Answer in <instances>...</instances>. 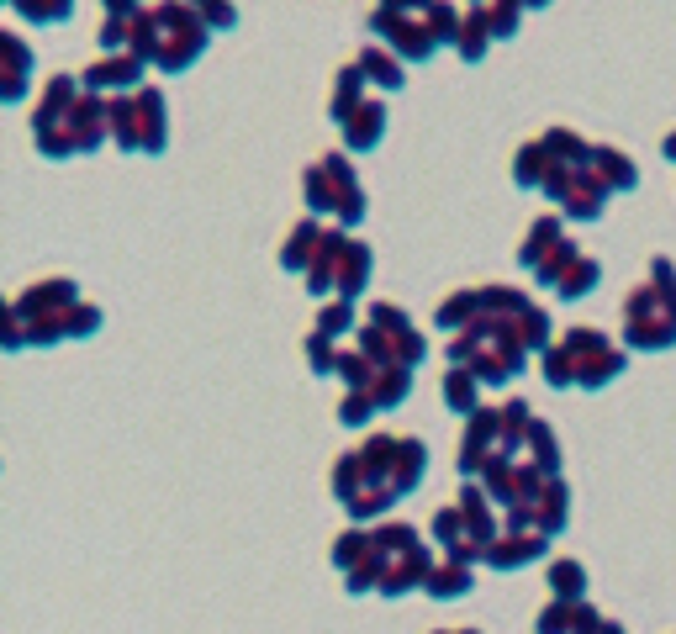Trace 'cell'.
I'll use <instances>...</instances> for the list:
<instances>
[{"mask_svg": "<svg viewBox=\"0 0 676 634\" xmlns=\"http://www.w3.org/2000/svg\"><path fill=\"white\" fill-rule=\"evenodd\" d=\"M206 43H212V27L201 22V11L175 6V0L169 6H148L133 27V53L164 74H185L206 53Z\"/></svg>", "mask_w": 676, "mask_h": 634, "instance_id": "cell-1", "label": "cell"}, {"mask_svg": "<svg viewBox=\"0 0 676 634\" xmlns=\"http://www.w3.org/2000/svg\"><path fill=\"white\" fill-rule=\"evenodd\" d=\"M624 344L640 354H661L676 344V270L666 254H655L650 281L624 296Z\"/></svg>", "mask_w": 676, "mask_h": 634, "instance_id": "cell-2", "label": "cell"}, {"mask_svg": "<svg viewBox=\"0 0 676 634\" xmlns=\"http://www.w3.org/2000/svg\"><path fill=\"white\" fill-rule=\"evenodd\" d=\"M449 365H465L476 370L481 386H507L523 376L529 365V349H523L513 317H476L465 333L449 339Z\"/></svg>", "mask_w": 676, "mask_h": 634, "instance_id": "cell-3", "label": "cell"}, {"mask_svg": "<svg viewBox=\"0 0 676 634\" xmlns=\"http://www.w3.org/2000/svg\"><path fill=\"white\" fill-rule=\"evenodd\" d=\"M302 201H307V212L317 222L333 217V228H344V233L360 228L365 212H370L365 185H360V175H354V159L338 154V148L317 154L307 170H302Z\"/></svg>", "mask_w": 676, "mask_h": 634, "instance_id": "cell-4", "label": "cell"}, {"mask_svg": "<svg viewBox=\"0 0 676 634\" xmlns=\"http://www.w3.org/2000/svg\"><path fill=\"white\" fill-rule=\"evenodd\" d=\"M370 539H375V550H370L365 566L375 571V592H381V598H402V592L423 587L439 566L434 555L423 550V534L412 524H402V518H386L381 529H370Z\"/></svg>", "mask_w": 676, "mask_h": 634, "instance_id": "cell-5", "label": "cell"}, {"mask_svg": "<svg viewBox=\"0 0 676 634\" xmlns=\"http://www.w3.org/2000/svg\"><path fill=\"white\" fill-rule=\"evenodd\" d=\"M354 349L370 354L375 365H402V370H418L428 360V339L412 328L407 307L381 302V296L365 307V323H360V333H354Z\"/></svg>", "mask_w": 676, "mask_h": 634, "instance_id": "cell-6", "label": "cell"}, {"mask_svg": "<svg viewBox=\"0 0 676 634\" xmlns=\"http://www.w3.org/2000/svg\"><path fill=\"white\" fill-rule=\"evenodd\" d=\"M365 27L381 37L402 64H428V59H434V48H439V37L428 32L418 0H386V6H375L365 16Z\"/></svg>", "mask_w": 676, "mask_h": 634, "instance_id": "cell-7", "label": "cell"}, {"mask_svg": "<svg viewBox=\"0 0 676 634\" xmlns=\"http://www.w3.org/2000/svg\"><path fill=\"white\" fill-rule=\"evenodd\" d=\"M555 344L566 349L571 376H576V386H587V391L618 381V370H624V349H618L608 333H597V328H566Z\"/></svg>", "mask_w": 676, "mask_h": 634, "instance_id": "cell-8", "label": "cell"}, {"mask_svg": "<svg viewBox=\"0 0 676 634\" xmlns=\"http://www.w3.org/2000/svg\"><path fill=\"white\" fill-rule=\"evenodd\" d=\"M544 196H550V207H560V217H576V222H597L608 207V185L603 175L592 170H566V164H555V175L544 180Z\"/></svg>", "mask_w": 676, "mask_h": 634, "instance_id": "cell-9", "label": "cell"}, {"mask_svg": "<svg viewBox=\"0 0 676 634\" xmlns=\"http://www.w3.org/2000/svg\"><path fill=\"white\" fill-rule=\"evenodd\" d=\"M502 450V418L497 407H476L471 418H465V434L455 444V465H460V481H481L486 460Z\"/></svg>", "mask_w": 676, "mask_h": 634, "instance_id": "cell-10", "label": "cell"}, {"mask_svg": "<svg viewBox=\"0 0 676 634\" xmlns=\"http://www.w3.org/2000/svg\"><path fill=\"white\" fill-rule=\"evenodd\" d=\"M143 59L138 53H101L96 64H85L80 85L90 90V96H138L143 90Z\"/></svg>", "mask_w": 676, "mask_h": 634, "instance_id": "cell-11", "label": "cell"}, {"mask_svg": "<svg viewBox=\"0 0 676 634\" xmlns=\"http://www.w3.org/2000/svg\"><path fill=\"white\" fill-rule=\"evenodd\" d=\"M455 508L465 513V539L481 550H492L497 539H502V518H497V502L486 497L481 481H460V497H455Z\"/></svg>", "mask_w": 676, "mask_h": 634, "instance_id": "cell-12", "label": "cell"}, {"mask_svg": "<svg viewBox=\"0 0 676 634\" xmlns=\"http://www.w3.org/2000/svg\"><path fill=\"white\" fill-rule=\"evenodd\" d=\"M349 244H354V238H349L344 228H328V233H323V244H317L312 265H307V275H302L317 302H333V286H338V270H344Z\"/></svg>", "mask_w": 676, "mask_h": 634, "instance_id": "cell-13", "label": "cell"}, {"mask_svg": "<svg viewBox=\"0 0 676 634\" xmlns=\"http://www.w3.org/2000/svg\"><path fill=\"white\" fill-rule=\"evenodd\" d=\"M74 302H80V286L69 281V275H43V281H32L16 291L11 312L16 317H43V312H69Z\"/></svg>", "mask_w": 676, "mask_h": 634, "instance_id": "cell-14", "label": "cell"}, {"mask_svg": "<svg viewBox=\"0 0 676 634\" xmlns=\"http://www.w3.org/2000/svg\"><path fill=\"white\" fill-rule=\"evenodd\" d=\"M133 106H138V138H143V154L159 159L164 148H169V106H164V90H159V85H143L138 96H133Z\"/></svg>", "mask_w": 676, "mask_h": 634, "instance_id": "cell-15", "label": "cell"}, {"mask_svg": "<svg viewBox=\"0 0 676 634\" xmlns=\"http://www.w3.org/2000/svg\"><path fill=\"white\" fill-rule=\"evenodd\" d=\"M370 101V80H365V69L360 64H338L333 69V90H328V117L338 122V127H344L349 117H354V111H360Z\"/></svg>", "mask_w": 676, "mask_h": 634, "instance_id": "cell-16", "label": "cell"}, {"mask_svg": "<svg viewBox=\"0 0 676 634\" xmlns=\"http://www.w3.org/2000/svg\"><path fill=\"white\" fill-rule=\"evenodd\" d=\"M544 550H550V539L544 534H507L502 529V539L492 550H486V561L481 566H492V571H523V566H534V561H544Z\"/></svg>", "mask_w": 676, "mask_h": 634, "instance_id": "cell-17", "label": "cell"}, {"mask_svg": "<svg viewBox=\"0 0 676 634\" xmlns=\"http://www.w3.org/2000/svg\"><path fill=\"white\" fill-rule=\"evenodd\" d=\"M32 80V48L16 32H0V101H22Z\"/></svg>", "mask_w": 676, "mask_h": 634, "instance_id": "cell-18", "label": "cell"}, {"mask_svg": "<svg viewBox=\"0 0 676 634\" xmlns=\"http://www.w3.org/2000/svg\"><path fill=\"white\" fill-rule=\"evenodd\" d=\"M566 524H571V487H566V476H550L534 502V534L555 539V534H566Z\"/></svg>", "mask_w": 676, "mask_h": 634, "instance_id": "cell-19", "label": "cell"}, {"mask_svg": "<svg viewBox=\"0 0 676 634\" xmlns=\"http://www.w3.org/2000/svg\"><path fill=\"white\" fill-rule=\"evenodd\" d=\"M381 138H386V101L370 96V101L344 122V148H349V154H370V148H381Z\"/></svg>", "mask_w": 676, "mask_h": 634, "instance_id": "cell-20", "label": "cell"}, {"mask_svg": "<svg viewBox=\"0 0 676 634\" xmlns=\"http://www.w3.org/2000/svg\"><path fill=\"white\" fill-rule=\"evenodd\" d=\"M323 233H328V228H323L317 217H296V228L286 233V244H280V270H286V275L302 270V275H307L317 244H323Z\"/></svg>", "mask_w": 676, "mask_h": 634, "instance_id": "cell-21", "label": "cell"}, {"mask_svg": "<svg viewBox=\"0 0 676 634\" xmlns=\"http://www.w3.org/2000/svg\"><path fill=\"white\" fill-rule=\"evenodd\" d=\"M560 238H566V233H560V212H539V217L529 222V233H523V244H518V265H523V270H539Z\"/></svg>", "mask_w": 676, "mask_h": 634, "instance_id": "cell-22", "label": "cell"}, {"mask_svg": "<svg viewBox=\"0 0 676 634\" xmlns=\"http://www.w3.org/2000/svg\"><path fill=\"white\" fill-rule=\"evenodd\" d=\"M550 175H555V159H550V148H544V138L518 143V154H513V185L518 191H544Z\"/></svg>", "mask_w": 676, "mask_h": 634, "instance_id": "cell-23", "label": "cell"}, {"mask_svg": "<svg viewBox=\"0 0 676 634\" xmlns=\"http://www.w3.org/2000/svg\"><path fill=\"white\" fill-rule=\"evenodd\" d=\"M476 317H481V291H476V286H455V291H444V302L434 307V328L465 333Z\"/></svg>", "mask_w": 676, "mask_h": 634, "instance_id": "cell-24", "label": "cell"}, {"mask_svg": "<svg viewBox=\"0 0 676 634\" xmlns=\"http://www.w3.org/2000/svg\"><path fill=\"white\" fill-rule=\"evenodd\" d=\"M492 22H486V6H465V16H460V32H455V53L465 64H481L486 53H492Z\"/></svg>", "mask_w": 676, "mask_h": 634, "instance_id": "cell-25", "label": "cell"}, {"mask_svg": "<svg viewBox=\"0 0 676 634\" xmlns=\"http://www.w3.org/2000/svg\"><path fill=\"white\" fill-rule=\"evenodd\" d=\"M592 170L603 175L608 191H634V185H640V164L613 143H592Z\"/></svg>", "mask_w": 676, "mask_h": 634, "instance_id": "cell-26", "label": "cell"}, {"mask_svg": "<svg viewBox=\"0 0 676 634\" xmlns=\"http://www.w3.org/2000/svg\"><path fill=\"white\" fill-rule=\"evenodd\" d=\"M354 64H360L365 80L381 85V90H402V85H407V69H402V59H397L386 43H365L360 53H354Z\"/></svg>", "mask_w": 676, "mask_h": 634, "instance_id": "cell-27", "label": "cell"}, {"mask_svg": "<svg viewBox=\"0 0 676 634\" xmlns=\"http://www.w3.org/2000/svg\"><path fill=\"white\" fill-rule=\"evenodd\" d=\"M370 270H375V249L365 244V238H354L349 254H344V270H338V286L333 296H344V302H354V296H365L370 286Z\"/></svg>", "mask_w": 676, "mask_h": 634, "instance_id": "cell-28", "label": "cell"}, {"mask_svg": "<svg viewBox=\"0 0 676 634\" xmlns=\"http://www.w3.org/2000/svg\"><path fill=\"white\" fill-rule=\"evenodd\" d=\"M439 391H444V407H449V413H460V418H471L481 407V376H476V370H465V365H449Z\"/></svg>", "mask_w": 676, "mask_h": 634, "instance_id": "cell-29", "label": "cell"}, {"mask_svg": "<svg viewBox=\"0 0 676 634\" xmlns=\"http://www.w3.org/2000/svg\"><path fill=\"white\" fill-rule=\"evenodd\" d=\"M423 592H428V598H439V603H455V598H465V592H476V571L455 566V561H439L434 576L423 582Z\"/></svg>", "mask_w": 676, "mask_h": 634, "instance_id": "cell-30", "label": "cell"}, {"mask_svg": "<svg viewBox=\"0 0 676 634\" xmlns=\"http://www.w3.org/2000/svg\"><path fill=\"white\" fill-rule=\"evenodd\" d=\"M365 391H370V402L381 407V413H391V407H402V402L412 397V370H402V365H381Z\"/></svg>", "mask_w": 676, "mask_h": 634, "instance_id": "cell-31", "label": "cell"}, {"mask_svg": "<svg viewBox=\"0 0 676 634\" xmlns=\"http://www.w3.org/2000/svg\"><path fill=\"white\" fill-rule=\"evenodd\" d=\"M550 598L587 603V566L571 561V555H555V561H550Z\"/></svg>", "mask_w": 676, "mask_h": 634, "instance_id": "cell-32", "label": "cell"}, {"mask_svg": "<svg viewBox=\"0 0 676 634\" xmlns=\"http://www.w3.org/2000/svg\"><path fill=\"white\" fill-rule=\"evenodd\" d=\"M370 550H375V539H370V529H360V524H354V529H344V534H338L333 539V550H328V561L338 566V571H360L365 561H370Z\"/></svg>", "mask_w": 676, "mask_h": 634, "instance_id": "cell-33", "label": "cell"}, {"mask_svg": "<svg viewBox=\"0 0 676 634\" xmlns=\"http://www.w3.org/2000/svg\"><path fill=\"white\" fill-rule=\"evenodd\" d=\"M513 328H518V339H523V349H529V354H534V349H539V354H544V349H555L550 307H539V302H534V307H523V312L513 317Z\"/></svg>", "mask_w": 676, "mask_h": 634, "instance_id": "cell-34", "label": "cell"}, {"mask_svg": "<svg viewBox=\"0 0 676 634\" xmlns=\"http://www.w3.org/2000/svg\"><path fill=\"white\" fill-rule=\"evenodd\" d=\"M111 143L122 154H143V138H138V106L133 96H111Z\"/></svg>", "mask_w": 676, "mask_h": 634, "instance_id": "cell-35", "label": "cell"}, {"mask_svg": "<svg viewBox=\"0 0 676 634\" xmlns=\"http://www.w3.org/2000/svg\"><path fill=\"white\" fill-rule=\"evenodd\" d=\"M597 281H603V265H597L592 254H581L576 265L566 270V281L555 286V296H560V302H581L587 291H597Z\"/></svg>", "mask_w": 676, "mask_h": 634, "instance_id": "cell-36", "label": "cell"}, {"mask_svg": "<svg viewBox=\"0 0 676 634\" xmlns=\"http://www.w3.org/2000/svg\"><path fill=\"white\" fill-rule=\"evenodd\" d=\"M317 333H328V339H354V302H344V296H333V302H317Z\"/></svg>", "mask_w": 676, "mask_h": 634, "instance_id": "cell-37", "label": "cell"}, {"mask_svg": "<svg viewBox=\"0 0 676 634\" xmlns=\"http://www.w3.org/2000/svg\"><path fill=\"white\" fill-rule=\"evenodd\" d=\"M423 471H428V444L412 439V434H402V444H397V481H402V497L423 481Z\"/></svg>", "mask_w": 676, "mask_h": 634, "instance_id": "cell-38", "label": "cell"}, {"mask_svg": "<svg viewBox=\"0 0 676 634\" xmlns=\"http://www.w3.org/2000/svg\"><path fill=\"white\" fill-rule=\"evenodd\" d=\"M523 455H529L539 471H550V476H560V439L550 434V423H529V444H523Z\"/></svg>", "mask_w": 676, "mask_h": 634, "instance_id": "cell-39", "label": "cell"}, {"mask_svg": "<svg viewBox=\"0 0 676 634\" xmlns=\"http://www.w3.org/2000/svg\"><path fill=\"white\" fill-rule=\"evenodd\" d=\"M576 259H581V249H576V244H571V238H560V244H555V249H550V259H544V265H539V270H534V281H539V286H544V291H555V286H560V281H566V270H571V265H576Z\"/></svg>", "mask_w": 676, "mask_h": 634, "instance_id": "cell-40", "label": "cell"}, {"mask_svg": "<svg viewBox=\"0 0 676 634\" xmlns=\"http://www.w3.org/2000/svg\"><path fill=\"white\" fill-rule=\"evenodd\" d=\"M418 11H423V22H428V32H434L439 43H455V32H460V16H465V11L444 6V0H418Z\"/></svg>", "mask_w": 676, "mask_h": 634, "instance_id": "cell-41", "label": "cell"}, {"mask_svg": "<svg viewBox=\"0 0 676 634\" xmlns=\"http://www.w3.org/2000/svg\"><path fill=\"white\" fill-rule=\"evenodd\" d=\"M302 349H307V365L317 370V376H338V354H344V349H338V339H328V333H307V339H302Z\"/></svg>", "mask_w": 676, "mask_h": 634, "instance_id": "cell-42", "label": "cell"}, {"mask_svg": "<svg viewBox=\"0 0 676 634\" xmlns=\"http://www.w3.org/2000/svg\"><path fill=\"white\" fill-rule=\"evenodd\" d=\"M428 534H434L444 550H455L460 539H465V513L455 508V502H449V508H439L434 518H428Z\"/></svg>", "mask_w": 676, "mask_h": 634, "instance_id": "cell-43", "label": "cell"}, {"mask_svg": "<svg viewBox=\"0 0 676 634\" xmlns=\"http://www.w3.org/2000/svg\"><path fill=\"white\" fill-rule=\"evenodd\" d=\"M375 413H381V407L370 402V391H344V397H338V423L344 428H365Z\"/></svg>", "mask_w": 676, "mask_h": 634, "instance_id": "cell-44", "label": "cell"}, {"mask_svg": "<svg viewBox=\"0 0 676 634\" xmlns=\"http://www.w3.org/2000/svg\"><path fill=\"white\" fill-rule=\"evenodd\" d=\"M101 323H106V312H101L96 302H85V296L69 307V339H96Z\"/></svg>", "mask_w": 676, "mask_h": 634, "instance_id": "cell-45", "label": "cell"}, {"mask_svg": "<svg viewBox=\"0 0 676 634\" xmlns=\"http://www.w3.org/2000/svg\"><path fill=\"white\" fill-rule=\"evenodd\" d=\"M486 22H492L497 43H507V37L518 32V22H523V6H513V0H492V6H486Z\"/></svg>", "mask_w": 676, "mask_h": 634, "instance_id": "cell-46", "label": "cell"}, {"mask_svg": "<svg viewBox=\"0 0 676 634\" xmlns=\"http://www.w3.org/2000/svg\"><path fill=\"white\" fill-rule=\"evenodd\" d=\"M539 370H544V381H550L555 391H566V386H576V376H571V360H566V349H544L539 354Z\"/></svg>", "mask_w": 676, "mask_h": 634, "instance_id": "cell-47", "label": "cell"}, {"mask_svg": "<svg viewBox=\"0 0 676 634\" xmlns=\"http://www.w3.org/2000/svg\"><path fill=\"white\" fill-rule=\"evenodd\" d=\"M571 608H576V603L550 598V603L539 608V619H534V634H571Z\"/></svg>", "mask_w": 676, "mask_h": 634, "instance_id": "cell-48", "label": "cell"}, {"mask_svg": "<svg viewBox=\"0 0 676 634\" xmlns=\"http://www.w3.org/2000/svg\"><path fill=\"white\" fill-rule=\"evenodd\" d=\"M16 16H27V22H69L74 6H69V0H53V6H32V0H16Z\"/></svg>", "mask_w": 676, "mask_h": 634, "instance_id": "cell-49", "label": "cell"}, {"mask_svg": "<svg viewBox=\"0 0 676 634\" xmlns=\"http://www.w3.org/2000/svg\"><path fill=\"white\" fill-rule=\"evenodd\" d=\"M196 11H201V22L212 27V32L238 27V11H233V6H222V0H206V6H196Z\"/></svg>", "mask_w": 676, "mask_h": 634, "instance_id": "cell-50", "label": "cell"}, {"mask_svg": "<svg viewBox=\"0 0 676 634\" xmlns=\"http://www.w3.org/2000/svg\"><path fill=\"white\" fill-rule=\"evenodd\" d=\"M661 154H666V159H671V164H676V127H671V133H666V138H661Z\"/></svg>", "mask_w": 676, "mask_h": 634, "instance_id": "cell-51", "label": "cell"}, {"mask_svg": "<svg viewBox=\"0 0 676 634\" xmlns=\"http://www.w3.org/2000/svg\"><path fill=\"white\" fill-rule=\"evenodd\" d=\"M603 634H624V624H613V619H608V624H603Z\"/></svg>", "mask_w": 676, "mask_h": 634, "instance_id": "cell-52", "label": "cell"}, {"mask_svg": "<svg viewBox=\"0 0 676 634\" xmlns=\"http://www.w3.org/2000/svg\"><path fill=\"white\" fill-rule=\"evenodd\" d=\"M434 634H481V629H434Z\"/></svg>", "mask_w": 676, "mask_h": 634, "instance_id": "cell-53", "label": "cell"}]
</instances>
